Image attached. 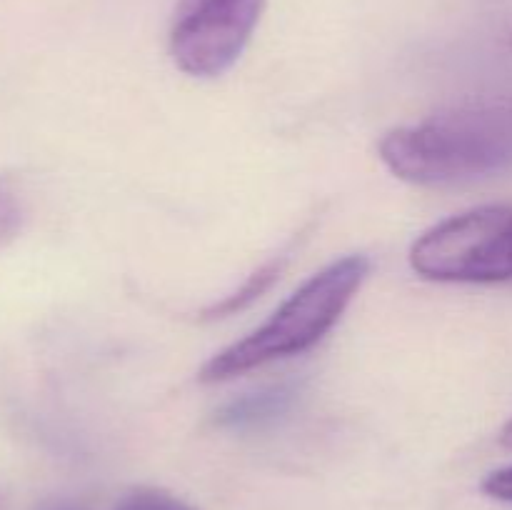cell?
<instances>
[{
    "label": "cell",
    "mask_w": 512,
    "mask_h": 510,
    "mask_svg": "<svg viewBox=\"0 0 512 510\" xmlns=\"http://www.w3.org/2000/svg\"><path fill=\"white\" fill-rule=\"evenodd\" d=\"M380 160L395 178L423 188L512 173V95L453 105L385 133Z\"/></svg>",
    "instance_id": "obj_1"
},
{
    "label": "cell",
    "mask_w": 512,
    "mask_h": 510,
    "mask_svg": "<svg viewBox=\"0 0 512 510\" xmlns=\"http://www.w3.org/2000/svg\"><path fill=\"white\" fill-rule=\"evenodd\" d=\"M370 258L345 255L310 275L260 328L215 353L200 368V383H225L255 368L293 358L315 348L338 325L348 305L363 288Z\"/></svg>",
    "instance_id": "obj_2"
},
{
    "label": "cell",
    "mask_w": 512,
    "mask_h": 510,
    "mask_svg": "<svg viewBox=\"0 0 512 510\" xmlns=\"http://www.w3.org/2000/svg\"><path fill=\"white\" fill-rule=\"evenodd\" d=\"M415 273L435 283H512V205H480L418 235Z\"/></svg>",
    "instance_id": "obj_3"
},
{
    "label": "cell",
    "mask_w": 512,
    "mask_h": 510,
    "mask_svg": "<svg viewBox=\"0 0 512 510\" xmlns=\"http://www.w3.org/2000/svg\"><path fill=\"white\" fill-rule=\"evenodd\" d=\"M265 0H178L170 58L193 78H218L253 38Z\"/></svg>",
    "instance_id": "obj_4"
},
{
    "label": "cell",
    "mask_w": 512,
    "mask_h": 510,
    "mask_svg": "<svg viewBox=\"0 0 512 510\" xmlns=\"http://www.w3.org/2000/svg\"><path fill=\"white\" fill-rule=\"evenodd\" d=\"M298 400V388L293 383L270 385V388L245 393L233 398L215 413V425L235 433H250V430H263L275 425L280 418L293 410Z\"/></svg>",
    "instance_id": "obj_5"
},
{
    "label": "cell",
    "mask_w": 512,
    "mask_h": 510,
    "mask_svg": "<svg viewBox=\"0 0 512 510\" xmlns=\"http://www.w3.org/2000/svg\"><path fill=\"white\" fill-rule=\"evenodd\" d=\"M283 268H285V258L273 260V263L263 265V268L255 270V273L250 275V278L245 280V283L240 285V288L235 290V293L225 295V298L220 300V303L210 305V308L205 310L203 315L208 320H215V318H228V315L240 313V310L248 308L250 303H255V300H258L260 295H263L265 290H268L270 285H273L275 280L280 278Z\"/></svg>",
    "instance_id": "obj_6"
},
{
    "label": "cell",
    "mask_w": 512,
    "mask_h": 510,
    "mask_svg": "<svg viewBox=\"0 0 512 510\" xmlns=\"http://www.w3.org/2000/svg\"><path fill=\"white\" fill-rule=\"evenodd\" d=\"M113 510H195L178 495L163 488H135L118 500Z\"/></svg>",
    "instance_id": "obj_7"
},
{
    "label": "cell",
    "mask_w": 512,
    "mask_h": 510,
    "mask_svg": "<svg viewBox=\"0 0 512 510\" xmlns=\"http://www.w3.org/2000/svg\"><path fill=\"white\" fill-rule=\"evenodd\" d=\"M23 220V203H20V195L15 190L13 180L0 175V248L18 238Z\"/></svg>",
    "instance_id": "obj_8"
},
{
    "label": "cell",
    "mask_w": 512,
    "mask_h": 510,
    "mask_svg": "<svg viewBox=\"0 0 512 510\" xmlns=\"http://www.w3.org/2000/svg\"><path fill=\"white\" fill-rule=\"evenodd\" d=\"M483 493L495 500H503V503H512V465L510 468L493 470L483 480Z\"/></svg>",
    "instance_id": "obj_9"
},
{
    "label": "cell",
    "mask_w": 512,
    "mask_h": 510,
    "mask_svg": "<svg viewBox=\"0 0 512 510\" xmlns=\"http://www.w3.org/2000/svg\"><path fill=\"white\" fill-rule=\"evenodd\" d=\"M500 443H503L505 448H512V418L505 423V428L500 430Z\"/></svg>",
    "instance_id": "obj_10"
}]
</instances>
